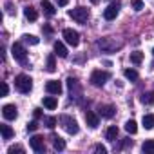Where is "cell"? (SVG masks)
<instances>
[{
  "mask_svg": "<svg viewBox=\"0 0 154 154\" xmlns=\"http://www.w3.org/2000/svg\"><path fill=\"white\" fill-rule=\"evenodd\" d=\"M15 87H17V91H20L22 94H29L31 89H33V80H31V76H27V74H18L17 78H15Z\"/></svg>",
  "mask_w": 154,
  "mask_h": 154,
  "instance_id": "obj_1",
  "label": "cell"
},
{
  "mask_svg": "<svg viewBox=\"0 0 154 154\" xmlns=\"http://www.w3.org/2000/svg\"><path fill=\"white\" fill-rule=\"evenodd\" d=\"M98 47H100L102 51H105V53H112V51H118V49L122 47V44L116 42V40L111 38V36H105V38H100V40H98Z\"/></svg>",
  "mask_w": 154,
  "mask_h": 154,
  "instance_id": "obj_2",
  "label": "cell"
},
{
  "mask_svg": "<svg viewBox=\"0 0 154 154\" xmlns=\"http://www.w3.org/2000/svg\"><path fill=\"white\" fill-rule=\"evenodd\" d=\"M11 54H13V58H15L17 62L27 63V53H26V47H24L20 42H15V44L11 45Z\"/></svg>",
  "mask_w": 154,
  "mask_h": 154,
  "instance_id": "obj_3",
  "label": "cell"
},
{
  "mask_svg": "<svg viewBox=\"0 0 154 154\" xmlns=\"http://www.w3.org/2000/svg\"><path fill=\"white\" fill-rule=\"evenodd\" d=\"M111 78V74L107 72V71H93V74H91V84L93 85H96V87H102V85H105V82Z\"/></svg>",
  "mask_w": 154,
  "mask_h": 154,
  "instance_id": "obj_4",
  "label": "cell"
},
{
  "mask_svg": "<svg viewBox=\"0 0 154 154\" xmlns=\"http://www.w3.org/2000/svg\"><path fill=\"white\" fill-rule=\"evenodd\" d=\"M69 17H71L72 20H76L78 24H84V22H87V18H89V9H87V8H74V9L69 11Z\"/></svg>",
  "mask_w": 154,
  "mask_h": 154,
  "instance_id": "obj_5",
  "label": "cell"
},
{
  "mask_svg": "<svg viewBox=\"0 0 154 154\" xmlns=\"http://www.w3.org/2000/svg\"><path fill=\"white\" fill-rule=\"evenodd\" d=\"M60 123L63 125V129H65L69 134H78V131H80V127H78V123H76V120L71 118V116H62V118H60Z\"/></svg>",
  "mask_w": 154,
  "mask_h": 154,
  "instance_id": "obj_6",
  "label": "cell"
},
{
  "mask_svg": "<svg viewBox=\"0 0 154 154\" xmlns=\"http://www.w3.org/2000/svg\"><path fill=\"white\" fill-rule=\"evenodd\" d=\"M63 38L72 47H76L80 44V35H78V31H74V29H63Z\"/></svg>",
  "mask_w": 154,
  "mask_h": 154,
  "instance_id": "obj_7",
  "label": "cell"
},
{
  "mask_svg": "<svg viewBox=\"0 0 154 154\" xmlns=\"http://www.w3.org/2000/svg\"><path fill=\"white\" fill-rule=\"evenodd\" d=\"M118 13H120V2H112V4H109L107 9L103 11V18H105V20H114V18L118 17Z\"/></svg>",
  "mask_w": 154,
  "mask_h": 154,
  "instance_id": "obj_8",
  "label": "cell"
},
{
  "mask_svg": "<svg viewBox=\"0 0 154 154\" xmlns=\"http://www.w3.org/2000/svg\"><path fill=\"white\" fill-rule=\"evenodd\" d=\"M29 145L35 152H44L45 150V143H44V138L42 136H33L29 140Z\"/></svg>",
  "mask_w": 154,
  "mask_h": 154,
  "instance_id": "obj_9",
  "label": "cell"
},
{
  "mask_svg": "<svg viewBox=\"0 0 154 154\" xmlns=\"http://www.w3.org/2000/svg\"><path fill=\"white\" fill-rule=\"evenodd\" d=\"M2 116H4L6 120H15V118L18 116V111H17V107H15L13 103H8V105L2 107Z\"/></svg>",
  "mask_w": 154,
  "mask_h": 154,
  "instance_id": "obj_10",
  "label": "cell"
},
{
  "mask_svg": "<svg viewBox=\"0 0 154 154\" xmlns=\"http://www.w3.org/2000/svg\"><path fill=\"white\" fill-rule=\"evenodd\" d=\"M45 91L49 93V94H60L62 93V84L58 82V80H49L47 84H45Z\"/></svg>",
  "mask_w": 154,
  "mask_h": 154,
  "instance_id": "obj_11",
  "label": "cell"
},
{
  "mask_svg": "<svg viewBox=\"0 0 154 154\" xmlns=\"http://www.w3.org/2000/svg\"><path fill=\"white\" fill-rule=\"evenodd\" d=\"M85 122H87V125H89L91 129H96V127H98V123H100L98 116H96L94 112H91V111H87V112H85Z\"/></svg>",
  "mask_w": 154,
  "mask_h": 154,
  "instance_id": "obj_12",
  "label": "cell"
},
{
  "mask_svg": "<svg viewBox=\"0 0 154 154\" xmlns=\"http://www.w3.org/2000/svg\"><path fill=\"white\" fill-rule=\"evenodd\" d=\"M100 114L103 116V118H112L114 116V112H116V109H114V105H100Z\"/></svg>",
  "mask_w": 154,
  "mask_h": 154,
  "instance_id": "obj_13",
  "label": "cell"
},
{
  "mask_svg": "<svg viewBox=\"0 0 154 154\" xmlns=\"http://www.w3.org/2000/svg\"><path fill=\"white\" fill-rule=\"evenodd\" d=\"M42 9H44V13L47 15V17H53L54 13H56V9H54V6L49 2V0H42Z\"/></svg>",
  "mask_w": 154,
  "mask_h": 154,
  "instance_id": "obj_14",
  "label": "cell"
},
{
  "mask_svg": "<svg viewBox=\"0 0 154 154\" xmlns=\"http://www.w3.org/2000/svg\"><path fill=\"white\" fill-rule=\"evenodd\" d=\"M54 54H58L60 58H65L67 56V47L62 42H54Z\"/></svg>",
  "mask_w": 154,
  "mask_h": 154,
  "instance_id": "obj_15",
  "label": "cell"
},
{
  "mask_svg": "<svg viewBox=\"0 0 154 154\" xmlns=\"http://www.w3.org/2000/svg\"><path fill=\"white\" fill-rule=\"evenodd\" d=\"M42 103H44V107H47L49 111H53V109H56V105H58V102H56V98H53V96H45V98L42 100Z\"/></svg>",
  "mask_w": 154,
  "mask_h": 154,
  "instance_id": "obj_16",
  "label": "cell"
},
{
  "mask_svg": "<svg viewBox=\"0 0 154 154\" xmlns=\"http://www.w3.org/2000/svg\"><path fill=\"white\" fill-rule=\"evenodd\" d=\"M24 15H26V18H27L29 22H35V20L38 18V13H36V11L31 8V6H27V8L24 9Z\"/></svg>",
  "mask_w": 154,
  "mask_h": 154,
  "instance_id": "obj_17",
  "label": "cell"
},
{
  "mask_svg": "<svg viewBox=\"0 0 154 154\" xmlns=\"http://www.w3.org/2000/svg\"><path fill=\"white\" fill-rule=\"evenodd\" d=\"M141 123H143V127H145L147 131H150V129L154 127V114H145L143 120H141Z\"/></svg>",
  "mask_w": 154,
  "mask_h": 154,
  "instance_id": "obj_18",
  "label": "cell"
},
{
  "mask_svg": "<svg viewBox=\"0 0 154 154\" xmlns=\"http://www.w3.org/2000/svg\"><path fill=\"white\" fill-rule=\"evenodd\" d=\"M0 131H2V138H4V140H11V138H13V129H11L9 125L2 123V125H0Z\"/></svg>",
  "mask_w": 154,
  "mask_h": 154,
  "instance_id": "obj_19",
  "label": "cell"
},
{
  "mask_svg": "<svg viewBox=\"0 0 154 154\" xmlns=\"http://www.w3.org/2000/svg\"><path fill=\"white\" fill-rule=\"evenodd\" d=\"M105 136H107V140L109 141H116V138H118V127H109L107 129V132H105Z\"/></svg>",
  "mask_w": 154,
  "mask_h": 154,
  "instance_id": "obj_20",
  "label": "cell"
},
{
  "mask_svg": "<svg viewBox=\"0 0 154 154\" xmlns=\"http://www.w3.org/2000/svg\"><path fill=\"white\" fill-rule=\"evenodd\" d=\"M53 147H54L56 150H63V149H65V141H63L62 138H58V136H53Z\"/></svg>",
  "mask_w": 154,
  "mask_h": 154,
  "instance_id": "obj_21",
  "label": "cell"
},
{
  "mask_svg": "<svg viewBox=\"0 0 154 154\" xmlns=\"http://www.w3.org/2000/svg\"><path fill=\"white\" fill-rule=\"evenodd\" d=\"M141 102H143L145 105H152V103H154V91H150V93H143Z\"/></svg>",
  "mask_w": 154,
  "mask_h": 154,
  "instance_id": "obj_22",
  "label": "cell"
},
{
  "mask_svg": "<svg viewBox=\"0 0 154 154\" xmlns=\"http://www.w3.org/2000/svg\"><path fill=\"white\" fill-rule=\"evenodd\" d=\"M123 74H125V78L131 80V82H136V80H138V72H136L134 69H125Z\"/></svg>",
  "mask_w": 154,
  "mask_h": 154,
  "instance_id": "obj_23",
  "label": "cell"
},
{
  "mask_svg": "<svg viewBox=\"0 0 154 154\" xmlns=\"http://www.w3.org/2000/svg\"><path fill=\"white\" fill-rule=\"evenodd\" d=\"M125 131H127L129 134H136V131H138V125H136V122H134V120H129V122L125 123Z\"/></svg>",
  "mask_w": 154,
  "mask_h": 154,
  "instance_id": "obj_24",
  "label": "cell"
},
{
  "mask_svg": "<svg viewBox=\"0 0 154 154\" xmlns=\"http://www.w3.org/2000/svg\"><path fill=\"white\" fill-rule=\"evenodd\" d=\"M141 60H143V53H140V51H136V53H131V62H132L134 65L141 63Z\"/></svg>",
  "mask_w": 154,
  "mask_h": 154,
  "instance_id": "obj_25",
  "label": "cell"
},
{
  "mask_svg": "<svg viewBox=\"0 0 154 154\" xmlns=\"http://www.w3.org/2000/svg\"><path fill=\"white\" fill-rule=\"evenodd\" d=\"M141 150H143V152H154V140H147V141H143Z\"/></svg>",
  "mask_w": 154,
  "mask_h": 154,
  "instance_id": "obj_26",
  "label": "cell"
},
{
  "mask_svg": "<svg viewBox=\"0 0 154 154\" xmlns=\"http://www.w3.org/2000/svg\"><path fill=\"white\" fill-rule=\"evenodd\" d=\"M49 72H54L56 71V62H54V56L51 54V56H47V67H45Z\"/></svg>",
  "mask_w": 154,
  "mask_h": 154,
  "instance_id": "obj_27",
  "label": "cell"
},
{
  "mask_svg": "<svg viewBox=\"0 0 154 154\" xmlns=\"http://www.w3.org/2000/svg\"><path fill=\"white\" fill-rule=\"evenodd\" d=\"M22 38H24V42H26V44H31V45H36V44L40 42V40H38L35 35H24Z\"/></svg>",
  "mask_w": 154,
  "mask_h": 154,
  "instance_id": "obj_28",
  "label": "cell"
},
{
  "mask_svg": "<svg viewBox=\"0 0 154 154\" xmlns=\"http://www.w3.org/2000/svg\"><path fill=\"white\" fill-rule=\"evenodd\" d=\"M44 123H45L49 129H53V127H56V118H53V116H44Z\"/></svg>",
  "mask_w": 154,
  "mask_h": 154,
  "instance_id": "obj_29",
  "label": "cell"
},
{
  "mask_svg": "<svg viewBox=\"0 0 154 154\" xmlns=\"http://www.w3.org/2000/svg\"><path fill=\"white\" fill-rule=\"evenodd\" d=\"M131 6H132L134 11H141L143 9V2H141V0H131Z\"/></svg>",
  "mask_w": 154,
  "mask_h": 154,
  "instance_id": "obj_30",
  "label": "cell"
},
{
  "mask_svg": "<svg viewBox=\"0 0 154 154\" xmlns=\"http://www.w3.org/2000/svg\"><path fill=\"white\" fill-rule=\"evenodd\" d=\"M8 152H9V154H15V152H24V147H20V145H13V147H9V149H8Z\"/></svg>",
  "mask_w": 154,
  "mask_h": 154,
  "instance_id": "obj_31",
  "label": "cell"
},
{
  "mask_svg": "<svg viewBox=\"0 0 154 154\" xmlns=\"http://www.w3.org/2000/svg\"><path fill=\"white\" fill-rule=\"evenodd\" d=\"M36 129H38V123H36V122H29V123H27V131H29V132H35Z\"/></svg>",
  "mask_w": 154,
  "mask_h": 154,
  "instance_id": "obj_32",
  "label": "cell"
},
{
  "mask_svg": "<svg viewBox=\"0 0 154 154\" xmlns=\"http://www.w3.org/2000/svg\"><path fill=\"white\" fill-rule=\"evenodd\" d=\"M8 93H9V87H8V84L4 82V84H2V96H8Z\"/></svg>",
  "mask_w": 154,
  "mask_h": 154,
  "instance_id": "obj_33",
  "label": "cell"
},
{
  "mask_svg": "<svg viewBox=\"0 0 154 154\" xmlns=\"http://www.w3.org/2000/svg\"><path fill=\"white\" fill-rule=\"evenodd\" d=\"M94 150H96V152H102V154H105V152H107V149H105L103 145H96V147H94Z\"/></svg>",
  "mask_w": 154,
  "mask_h": 154,
  "instance_id": "obj_34",
  "label": "cell"
},
{
  "mask_svg": "<svg viewBox=\"0 0 154 154\" xmlns=\"http://www.w3.org/2000/svg\"><path fill=\"white\" fill-rule=\"evenodd\" d=\"M56 4H58L60 8H63V6H67V4H69V0H56Z\"/></svg>",
  "mask_w": 154,
  "mask_h": 154,
  "instance_id": "obj_35",
  "label": "cell"
},
{
  "mask_svg": "<svg viewBox=\"0 0 154 154\" xmlns=\"http://www.w3.org/2000/svg\"><path fill=\"white\" fill-rule=\"evenodd\" d=\"M33 114H35V118H42V111H40V109H35Z\"/></svg>",
  "mask_w": 154,
  "mask_h": 154,
  "instance_id": "obj_36",
  "label": "cell"
},
{
  "mask_svg": "<svg viewBox=\"0 0 154 154\" xmlns=\"http://www.w3.org/2000/svg\"><path fill=\"white\" fill-rule=\"evenodd\" d=\"M91 4H94V6H96V4H100V0H91Z\"/></svg>",
  "mask_w": 154,
  "mask_h": 154,
  "instance_id": "obj_37",
  "label": "cell"
},
{
  "mask_svg": "<svg viewBox=\"0 0 154 154\" xmlns=\"http://www.w3.org/2000/svg\"><path fill=\"white\" fill-rule=\"evenodd\" d=\"M152 54H154V49H152Z\"/></svg>",
  "mask_w": 154,
  "mask_h": 154,
  "instance_id": "obj_38",
  "label": "cell"
}]
</instances>
